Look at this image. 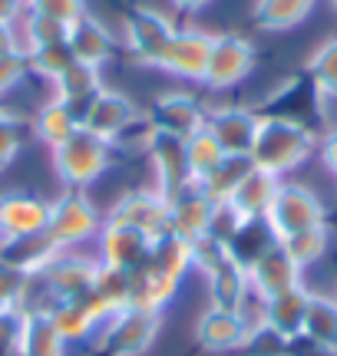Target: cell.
<instances>
[{
    "instance_id": "obj_10",
    "label": "cell",
    "mask_w": 337,
    "mask_h": 356,
    "mask_svg": "<svg viewBox=\"0 0 337 356\" xmlns=\"http://www.w3.org/2000/svg\"><path fill=\"white\" fill-rule=\"evenodd\" d=\"M212 33L202 30H175V37L168 43V53L162 60V70L175 73L185 79H205L208 53H212Z\"/></svg>"
},
{
    "instance_id": "obj_5",
    "label": "cell",
    "mask_w": 337,
    "mask_h": 356,
    "mask_svg": "<svg viewBox=\"0 0 337 356\" xmlns=\"http://www.w3.org/2000/svg\"><path fill=\"white\" fill-rule=\"evenodd\" d=\"M255 70V47L238 33H221L212 40V53H208L205 79L212 89H228L242 83Z\"/></svg>"
},
{
    "instance_id": "obj_15",
    "label": "cell",
    "mask_w": 337,
    "mask_h": 356,
    "mask_svg": "<svg viewBox=\"0 0 337 356\" xmlns=\"http://www.w3.org/2000/svg\"><path fill=\"white\" fill-rule=\"evenodd\" d=\"M116 221L149 234V231L168 225V202L162 195H146V191L130 195V198H123V204H119Z\"/></svg>"
},
{
    "instance_id": "obj_28",
    "label": "cell",
    "mask_w": 337,
    "mask_h": 356,
    "mask_svg": "<svg viewBox=\"0 0 337 356\" xmlns=\"http://www.w3.org/2000/svg\"><path fill=\"white\" fill-rule=\"evenodd\" d=\"M146 234L143 231L130 228V225H113L109 228V234H106V254H109V261L113 264H130V257L139 254V248H143Z\"/></svg>"
},
{
    "instance_id": "obj_23",
    "label": "cell",
    "mask_w": 337,
    "mask_h": 356,
    "mask_svg": "<svg viewBox=\"0 0 337 356\" xmlns=\"http://www.w3.org/2000/svg\"><path fill=\"white\" fill-rule=\"evenodd\" d=\"M301 333H308V340H314V343L337 350V304H331L324 297H311Z\"/></svg>"
},
{
    "instance_id": "obj_25",
    "label": "cell",
    "mask_w": 337,
    "mask_h": 356,
    "mask_svg": "<svg viewBox=\"0 0 337 356\" xmlns=\"http://www.w3.org/2000/svg\"><path fill=\"white\" fill-rule=\"evenodd\" d=\"M278 244L285 248V254L291 257L295 264L304 267L324 254L327 234H324V228H311V231H301V234H291V238H285V241H278Z\"/></svg>"
},
{
    "instance_id": "obj_26",
    "label": "cell",
    "mask_w": 337,
    "mask_h": 356,
    "mask_svg": "<svg viewBox=\"0 0 337 356\" xmlns=\"http://www.w3.org/2000/svg\"><path fill=\"white\" fill-rule=\"evenodd\" d=\"M242 333H245L242 320L228 314V310H219V314L202 320V340L208 346H235L242 343Z\"/></svg>"
},
{
    "instance_id": "obj_11",
    "label": "cell",
    "mask_w": 337,
    "mask_h": 356,
    "mask_svg": "<svg viewBox=\"0 0 337 356\" xmlns=\"http://www.w3.org/2000/svg\"><path fill=\"white\" fill-rule=\"evenodd\" d=\"M278 185H281L278 175H268V172H261V168H251V172L238 181V188L232 191V198L225 202V208H228L238 221L265 218L274 202V195H278Z\"/></svg>"
},
{
    "instance_id": "obj_34",
    "label": "cell",
    "mask_w": 337,
    "mask_h": 356,
    "mask_svg": "<svg viewBox=\"0 0 337 356\" xmlns=\"http://www.w3.org/2000/svg\"><path fill=\"white\" fill-rule=\"evenodd\" d=\"M179 10H202V7H208L212 0H172Z\"/></svg>"
},
{
    "instance_id": "obj_14",
    "label": "cell",
    "mask_w": 337,
    "mask_h": 356,
    "mask_svg": "<svg viewBox=\"0 0 337 356\" xmlns=\"http://www.w3.org/2000/svg\"><path fill=\"white\" fill-rule=\"evenodd\" d=\"M50 225V208L30 195H7L0 202V228L24 238Z\"/></svg>"
},
{
    "instance_id": "obj_22",
    "label": "cell",
    "mask_w": 337,
    "mask_h": 356,
    "mask_svg": "<svg viewBox=\"0 0 337 356\" xmlns=\"http://www.w3.org/2000/svg\"><path fill=\"white\" fill-rule=\"evenodd\" d=\"M221 159H225V152H221L219 142L212 139V132H208V129L195 132L192 139L185 142V162H189V178H192V181L208 178L215 168H219Z\"/></svg>"
},
{
    "instance_id": "obj_9",
    "label": "cell",
    "mask_w": 337,
    "mask_h": 356,
    "mask_svg": "<svg viewBox=\"0 0 337 356\" xmlns=\"http://www.w3.org/2000/svg\"><path fill=\"white\" fill-rule=\"evenodd\" d=\"M261 119L248 109H219V113L208 115L205 129L212 132V139L221 145L225 155H251V145H255V136H258Z\"/></svg>"
},
{
    "instance_id": "obj_21",
    "label": "cell",
    "mask_w": 337,
    "mask_h": 356,
    "mask_svg": "<svg viewBox=\"0 0 337 356\" xmlns=\"http://www.w3.org/2000/svg\"><path fill=\"white\" fill-rule=\"evenodd\" d=\"M53 86H56V99L73 106V109H77V102H90L103 89L100 86V70L86 63H73L63 76L53 79Z\"/></svg>"
},
{
    "instance_id": "obj_17",
    "label": "cell",
    "mask_w": 337,
    "mask_h": 356,
    "mask_svg": "<svg viewBox=\"0 0 337 356\" xmlns=\"http://www.w3.org/2000/svg\"><path fill=\"white\" fill-rule=\"evenodd\" d=\"M96 225V215H93V204L86 198H79V195H70L63 202L56 204L50 211V238H83L86 231Z\"/></svg>"
},
{
    "instance_id": "obj_18",
    "label": "cell",
    "mask_w": 337,
    "mask_h": 356,
    "mask_svg": "<svg viewBox=\"0 0 337 356\" xmlns=\"http://www.w3.org/2000/svg\"><path fill=\"white\" fill-rule=\"evenodd\" d=\"M251 168H255V165H251V159H248V155H225V159L219 162V168H215L208 178L195 181V185L205 191V198L212 204H215V202L225 204L228 198H232V191L238 188V181H242Z\"/></svg>"
},
{
    "instance_id": "obj_35",
    "label": "cell",
    "mask_w": 337,
    "mask_h": 356,
    "mask_svg": "<svg viewBox=\"0 0 337 356\" xmlns=\"http://www.w3.org/2000/svg\"><path fill=\"white\" fill-rule=\"evenodd\" d=\"M331 7H334V10H337V0H331Z\"/></svg>"
},
{
    "instance_id": "obj_8",
    "label": "cell",
    "mask_w": 337,
    "mask_h": 356,
    "mask_svg": "<svg viewBox=\"0 0 337 356\" xmlns=\"http://www.w3.org/2000/svg\"><path fill=\"white\" fill-rule=\"evenodd\" d=\"M149 152H152V162H156V172H159V195L166 202H172L185 185H192L189 162H185V142L152 129L149 132Z\"/></svg>"
},
{
    "instance_id": "obj_16",
    "label": "cell",
    "mask_w": 337,
    "mask_h": 356,
    "mask_svg": "<svg viewBox=\"0 0 337 356\" xmlns=\"http://www.w3.org/2000/svg\"><path fill=\"white\" fill-rule=\"evenodd\" d=\"M308 304H311V297L301 291V287L274 293V297H268V323H272L281 337H298V333L304 330Z\"/></svg>"
},
{
    "instance_id": "obj_6",
    "label": "cell",
    "mask_w": 337,
    "mask_h": 356,
    "mask_svg": "<svg viewBox=\"0 0 337 356\" xmlns=\"http://www.w3.org/2000/svg\"><path fill=\"white\" fill-rule=\"evenodd\" d=\"M136 106H132L123 92H113V89H100L90 102H86V113L79 119V126L93 132L96 139L103 142H116L126 136V129L136 122Z\"/></svg>"
},
{
    "instance_id": "obj_1",
    "label": "cell",
    "mask_w": 337,
    "mask_h": 356,
    "mask_svg": "<svg viewBox=\"0 0 337 356\" xmlns=\"http://www.w3.org/2000/svg\"><path fill=\"white\" fill-rule=\"evenodd\" d=\"M314 145H318V139L304 122L288 119V115H268V119H261L248 159H251V165L268 172V175H285L311 159Z\"/></svg>"
},
{
    "instance_id": "obj_3",
    "label": "cell",
    "mask_w": 337,
    "mask_h": 356,
    "mask_svg": "<svg viewBox=\"0 0 337 356\" xmlns=\"http://www.w3.org/2000/svg\"><path fill=\"white\" fill-rule=\"evenodd\" d=\"M172 37H175V26L156 7H132L126 13V47H130V56L136 63L162 70Z\"/></svg>"
},
{
    "instance_id": "obj_19",
    "label": "cell",
    "mask_w": 337,
    "mask_h": 356,
    "mask_svg": "<svg viewBox=\"0 0 337 356\" xmlns=\"http://www.w3.org/2000/svg\"><path fill=\"white\" fill-rule=\"evenodd\" d=\"M314 10V0H258L255 3V24L261 30H291L308 20Z\"/></svg>"
},
{
    "instance_id": "obj_4",
    "label": "cell",
    "mask_w": 337,
    "mask_h": 356,
    "mask_svg": "<svg viewBox=\"0 0 337 356\" xmlns=\"http://www.w3.org/2000/svg\"><path fill=\"white\" fill-rule=\"evenodd\" d=\"M53 162L70 185H90L109 165V142L96 139L93 132L79 126L63 145L53 149Z\"/></svg>"
},
{
    "instance_id": "obj_20",
    "label": "cell",
    "mask_w": 337,
    "mask_h": 356,
    "mask_svg": "<svg viewBox=\"0 0 337 356\" xmlns=\"http://www.w3.org/2000/svg\"><path fill=\"white\" fill-rule=\"evenodd\" d=\"M77 129H79L77 109H73V106H66V102H60V99H50L37 115V136L47 142L50 149L63 145Z\"/></svg>"
},
{
    "instance_id": "obj_13",
    "label": "cell",
    "mask_w": 337,
    "mask_h": 356,
    "mask_svg": "<svg viewBox=\"0 0 337 356\" xmlns=\"http://www.w3.org/2000/svg\"><path fill=\"white\" fill-rule=\"evenodd\" d=\"M298 270L301 267L285 254V248L274 241L272 248H265L255 261V284H258V291L265 297H274V293L281 291H291V287H298Z\"/></svg>"
},
{
    "instance_id": "obj_7",
    "label": "cell",
    "mask_w": 337,
    "mask_h": 356,
    "mask_svg": "<svg viewBox=\"0 0 337 356\" xmlns=\"http://www.w3.org/2000/svg\"><path fill=\"white\" fill-rule=\"evenodd\" d=\"M208 122V113L198 106V99L185 96V92H168L152 106V129L175 136V139L189 142L195 132H202Z\"/></svg>"
},
{
    "instance_id": "obj_30",
    "label": "cell",
    "mask_w": 337,
    "mask_h": 356,
    "mask_svg": "<svg viewBox=\"0 0 337 356\" xmlns=\"http://www.w3.org/2000/svg\"><path fill=\"white\" fill-rule=\"evenodd\" d=\"M20 142H24V126L10 115H0V168L13 162V155L20 152Z\"/></svg>"
},
{
    "instance_id": "obj_29",
    "label": "cell",
    "mask_w": 337,
    "mask_h": 356,
    "mask_svg": "<svg viewBox=\"0 0 337 356\" xmlns=\"http://www.w3.org/2000/svg\"><path fill=\"white\" fill-rule=\"evenodd\" d=\"M30 13H43L56 24L70 26L77 17H83V0H30Z\"/></svg>"
},
{
    "instance_id": "obj_27",
    "label": "cell",
    "mask_w": 337,
    "mask_h": 356,
    "mask_svg": "<svg viewBox=\"0 0 337 356\" xmlns=\"http://www.w3.org/2000/svg\"><path fill=\"white\" fill-rule=\"evenodd\" d=\"M26 63L33 66L37 73H43V76H63L70 66L77 63L73 60V53H70V47H66V40H60V43H47V47H37V50L26 56Z\"/></svg>"
},
{
    "instance_id": "obj_33",
    "label": "cell",
    "mask_w": 337,
    "mask_h": 356,
    "mask_svg": "<svg viewBox=\"0 0 337 356\" xmlns=\"http://www.w3.org/2000/svg\"><path fill=\"white\" fill-rule=\"evenodd\" d=\"M7 53H20V56H24V47H20V40H17L13 24H0V56H7Z\"/></svg>"
},
{
    "instance_id": "obj_31",
    "label": "cell",
    "mask_w": 337,
    "mask_h": 356,
    "mask_svg": "<svg viewBox=\"0 0 337 356\" xmlns=\"http://www.w3.org/2000/svg\"><path fill=\"white\" fill-rule=\"evenodd\" d=\"M24 70H26V56H20V53L0 56V96L24 79Z\"/></svg>"
},
{
    "instance_id": "obj_32",
    "label": "cell",
    "mask_w": 337,
    "mask_h": 356,
    "mask_svg": "<svg viewBox=\"0 0 337 356\" xmlns=\"http://www.w3.org/2000/svg\"><path fill=\"white\" fill-rule=\"evenodd\" d=\"M318 152H321V162H324L327 172L337 175V129H331L324 139H321V149H318Z\"/></svg>"
},
{
    "instance_id": "obj_24",
    "label": "cell",
    "mask_w": 337,
    "mask_h": 356,
    "mask_svg": "<svg viewBox=\"0 0 337 356\" xmlns=\"http://www.w3.org/2000/svg\"><path fill=\"white\" fill-rule=\"evenodd\" d=\"M308 76L321 96H337V37L327 40L308 63Z\"/></svg>"
},
{
    "instance_id": "obj_12",
    "label": "cell",
    "mask_w": 337,
    "mask_h": 356,
    "mask_svg": "<svg viewBox=\"0 0 337 356\" xmlns=\"http://www.w3.org/2000/svg\"><path fill=\"white\" fill-rule=\"evenodd\" d=\"M66 47H70L77 63L96 66V70L113 56V37L106 33V26L96 17H90V13L77 17L73 24L66 26Z\"/></svg>"
},
{
    "instance_id": "obj_2",
    "label": "cell",
    "mask_w": 337,
    "mask_h": 356,
    "mask_svg": "<svg viewBox=\"0 0 337 356\" xmlns=\"http://www.w3.org/2000/svg\"><path fill=\"white\" fill-rule=\"evenodd\" d=\"M265 218H268L274 241H285V238L301 234V231L324 228V204L304 185H278V195H274Z\"/></svg>"
}]
</instances>
